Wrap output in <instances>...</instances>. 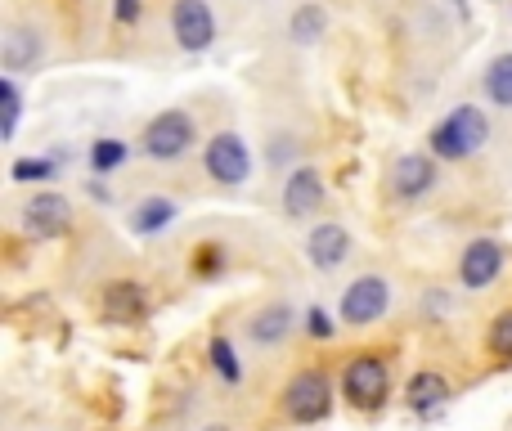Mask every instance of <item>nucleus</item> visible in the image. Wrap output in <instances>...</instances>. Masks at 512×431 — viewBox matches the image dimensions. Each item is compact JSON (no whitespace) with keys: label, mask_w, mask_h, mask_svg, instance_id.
Masks as SVG:
<instances>
[{"label":"nucleus","mask_w":512,"mask_h":431,"mask_svg":"<svg viewBox=\"0 0 512 431\" xmlns=\"http://www.w3.org/2000/svg\"><path fill=\"white\" fill-rule=\"evenodd\" d=\"M486 140H490L486 113H481V108H472V104H459L441 126H436L427 144H432V158L463 162V158H472V153H481V144H486Z\"/></svg>","instance_id":"f257e3e1"},{"label":"nucleus","mask_w":512,"mask_h":431,"mask_svg":"<svg viewBox=\"0 0 512 431\" xmlns=\"http://www.w3.org/2000/svg\"><path fill=\"white\" fill-rule=\"evenodd\" d=\"M342 396L351 409L360 414H378L391 396V369L378 351H364V355H351L342 369Z\"/></svg>","instance_id":"f03ea898"},{"label":"nucleus","mask_w":512,"mask_h":431,"mask_svg":"<svg viewBox=\"0 0 512 431\" xmlns=\"http://www.w3.org/2000/svg\"><path fill=\"white\" fill-rule=\"evenodd\" d=\"M283 414L297 427L324 423L333 414V378L324 369H301L297 378H288V387H283Z\"/></svg>","instance_id":"7ed1b4c3"},{"label":"nucleus","mask_w":512,"mask_h":431,"mask_svg":"<svg viewBox=\"0 0 512 431\" xmlns=\"http://www.w3.org/2000/svg\"><path fill=\"white\" fill-rule=\"evenodd\" d=\"M140 149L149 153L153 162H176L194 149V117L171 108V113H158L149 126H144Z\"/></svg>","instance_id":"20e7f679"},{"label":"nucleus","mask_w":512,"mask_h":431,"mask_svg":"<svg viewBox=\"0 0 512 431\" xmlns=\"http://www.w3.org/2000/svg\"><path fill=\"white\" fill-rule=\"evenodd\" d=\"M387 306H391V283L382 279V274H360V279H351L342 292V324L369 328L387 315Z\"/></svg>","instance_id":"39448f33"},{"label":"nucleus","mask_w":512,"mask_h":431,"mask_svg":"<svg viewBox=\"0 0 512 431\" xmlns=\"http://www.w3.org/2000/svg\"><path fill=\"white\" fill-rule=\"evenodd\" d=\"M153 297H149V283L140 279H108L104 292H99V315L108 324H140L149 319Z\"/></svg>","instance_id":"423d86ee"},{"label":"nucleus","mask_w":512,"mask_h":431,"mask_svg":"<svg viewBox=\"0 0 512 431\" xmlns=\"http://www.w3.org/2000/svg\"><path fill=\"white\" fill-rule=\"evenodd\" d=\"M18 229H23L27 238H36V243L68 234V229H72V203L63 194H36V198H27L23 212H18Z\"/></svg>","instance_id":"0eeeda50"},{"label":"nucleus","mask_w":512,"mask_h":431,"mask_svg":"<svg viewBox=\"0 0 512 431\" xmlns=\"http://www.w3.org/2000/svg\"><path fill=\"white\" fill-rule=\"evenodd\" d=\"M203 162H207V176H212L216 185H230V189H234V185H243V180H248V171H252V153H248V144H243L234 131L212 135V140H207Z\"/></svg>","instance_id":"6e6552de"},{"label":"nucleus","mask_w":512,"mask_h":431,"mask_svg":"<svg viewBox=\"0 0 512 431\" xmlns=\"http://www.w3.org/2000/svg\"><path fill=\"white\" fill-rule=\"evenodd\" d=\"M504 274V243L495 238H472L459 256V283L468 292H486Z\"/></svg>","instance_id":"1a4fd4ad"},{"label":"nucleus","mask_w":512,"mask_h":431,"mask_svg":"<svg viewBox=\"0 0 512 431\" xmlns=\"http://www.w3.org/2000/svg\"><path fill=\"white\" fill-rule=\"evenodd\" d=\"M171 32H176L180 50L198 54L216 41V18L207 9V0H176L171 5Z\"/></svg>","instance_id":"9d476101"},{"label":"nucleus","mask_w":512,"mask_h":431,"mask_svg":"<svg viewBox=\"0 0 512 431\" xmlns=\"http://www.w3.org/2000/svg\"><path fill=\"white\" fill-rule=\"evenodd\" d=\"M436 158H427V153H405V158L391 162V194L400 198V203H418V198H427L436 189Z\"/></svg>","instance_id":"9b49d317"},{"label":"nucleus","mask_w":512,"mask_h":431,"mask_svg":"<svg viewBox=\"0 0 512 431\" xmlns=\"http://www.w3.org/2000/svg\"><path fill=\"white\" fill-rule=\"evenodd\" d=\"M351 252H355V243H351V234H346L337 220H324V225H315L306 234V261L315 265V270H324V274L351 261Z\"/></svg>","instance_id":"f8f14e48"},{"label":"nucleus","mask_w":512,"mask_h":431,"mask_svg":"<svg viewBox=\"0 0 512 431\" xmlns=\"http://www.w3.org/2000/svg\"><path fill=\"white\" fill-rule=\"evenodd\" d=\"M324 207V176L315 167H297L283 180V216L288 220H310Z\"/></svg>","instance_id":"ddd939ff"},{"label":"nucleus","mask_w":512,"mask_h":431,"mask_svg":"<svg viewBox=\"0 0 512 431\" xmlns=\"http://www.w3.org/2000/svg\"><path fill=\"white\" fill-rule=\"evenodd\" d=\"M292 328H297V310H292L288 301H270V306H261L248 319V342L252 346H279L292 337Z\"/></svg>","instance_id":"4468645a"},{"label":"nucleus","mask_w":512,"mask_h":431,"mask_svg":"<svg viewBox=\"0 0 512 431\" xmlns=\"http://www.w3.org/2000/svg\"><path fill=\"white\" fill-rule=\"evenodd\" d=\"M450 400V382H445V373H436V369H423V373H414L409 378V387H405V405L414 409L418 418H432L436 409Z\"/></svg>","instance_id":"2eb2a0df"},{"label":"nucleus","mask_w":512,"mask_h":431,"mask_svg":"<svg viewBox=\"0 0 512 431\" xmlns=\"http://www.w3.org/2000/svg\"><path fill=\"white\" fill-rule=\"evenodd\" d=\"M41 54H45V41L36 27H9V32L0 36V63H5V72L32 68Z\"/></svg>","instance_id":"dca6fc26"},{"label":"nucleus","mask_w":512,"mask_h":431,"mask_svg":"<svg viewBox=\"0 0 512 431\" xmlns=\"http://www.w3.org/2000/svg\"><path fill=\"white\" fill-rule=\"evenodd\" d=\"M176 216H180V207L171 203V198H144V203H135V212H131V229L149 238V234H162Z\"/></svg>","instance_id":"f3484780"},{"label":"nucleus","mask_w":512,"mask_h":431,"mask_svg":"<svg viewBox=\"0 0 512 431\" xmlns=\"http://www.w3.org/2000/svg\"><path fill=\"white\" fill-rule=\"evenodd\" d=\"M324 27H328V14H324V9H319V5H301L297 14H292V27H288V32H292V41H297V45H315L319 36H324Z\"/></svg>","instance_id":"a211bd4d"},{"label":"nucleus","mask_w":512,"mask_h":431,"mask_svg":"<svg viewBox=\"0 0 512 431\" xmlns=\"http://www.w3.org/2000/svg\"><path fill=\"white\" fill-rule=\"evenodd\" d=\"M486 95H490V104L512 108V54H499V59L490 63V72H486Z\"/></svg>","instance_id":"6ab92c4d"},{"label":"nucleus","mask_w":512,"mask_h":431,"mask_svg":"<svg viewBox=\"0 0 512 431\" xmlns=\"http://www.w3.org/2000/svg\"><path fill=\"white\" fill-rule=\"evenodd\" d=\"M207 360H212V369L221 373L225 382H243V364H239V355H234V346H230V337H212V346H207Z\"/></svg>","instance_id":"aec40b11"},{"label":"nucleus","mask_w":512,"mask_h":431,"mask_svg":"<svg viewBox=\"0 0 512 431\" xmlns=\"http://www.w3.org/2000/svg\"><path fill=\"white\" fill-rule=\"evenodd\" d=\"M122 162H126L122 140H95L90 144V167H95V176H108V171H117Z\"/></svg>","instance_id":"412c9836"},{"label":"nucleus","mask_w":512,"mask_h":431,"mask_svg":"<svg viewBox=\"0 0 512 431\" xmlns=\"http://www.w3.org/2000/svg\"><path fill=\"white\" fill-rule=\"evenodd\" d=\"M486 346H490V355H495V360H512V310H499V315L490 319Z\"/></svg>","instance_id":"4be33fe9"},{"label":"nucleus","mask_w":512,"mask_h":431,"mask_svg":"<svg viewBox=\"0 0 512 431\" xmlns=\"http://www.w3.org/2000/svg\"><path fill=\"white\" fill-rule=\"evenodd\" d=\"M54 176V162L50 158H18L9 167V180L14 185H36V180H50Z\"/></svg>","instance_id":"5701e85b"},{"label":"nucleus","mask_w":512,"mask_h":431,"mask_svg":"<svg viewBox=\"0 0 512 431\" xmlns=\"http://www.w3.org/2000/svg\"><path fill=\"white\" fill-rule=\"evenodd\" d=\"M0 104H5V117H0V135H14V126H18V113H23V95H18V86H14V77H5L0 81Z\"/></svg>","instance_id":"b1692460"},{"label":"nucleus","mask_w":512,"mask_h":431,"mask_svg":"<svg viewBox=\"0 0 512 431\" xmlns=\"http://www.w3.org/2000/svg\"><path fill=\"white\" fill-rule=\"evenodd\" d=\"M225 270V247L221 243H198L194 247V274L198 279H212Z\"/></svg>","instance_id":"393cba45"},{"label":"nucleus","mask_w":512,"mask_h":431,"mask_svg":"<svg viewBox=\"0 0 512 431\" xmlns=\"http://www.w3.org/2000/svg\"><path fill=\"white\" fill-rule=\"evenodd\" d=\"M306 333L315 337V342H328V337L337 333V324L328 319V310H324V306H310V310H306Z\"/></svg>","instance_id":"a878e982"},{"label":"nucleus","mask_w":512,"mask_h":431,"mask_svg":"<svg viewBox=\"0 0 512 431\" xmlns=\"http://www.w3.org/2000/svg\"><path fill=\"white\" fill-rule=\"evenodd\" d=\"M113 14H117V23H126V27H131L135 18H140V0H117V9H113Z\"/></svg>","instance_id":"bb28decb"},{"label":"nucleus","mask_w":512,"mask_h":431,"mask_svg":"<svg viewBox=\"0 0 512 431\" xmlns=\"http://www.w3.org/2000/svg\"><path fill=\"white\" fill-rule=\"evenodd\" d=\"M207 431H230V427H207Z\"/></svg>","instance_id":"cd10ccee"}]
</instances>
